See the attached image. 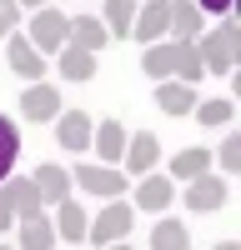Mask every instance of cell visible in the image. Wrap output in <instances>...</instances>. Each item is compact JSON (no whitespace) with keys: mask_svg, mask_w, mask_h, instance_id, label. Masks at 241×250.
I'll return each mask as SVG.
<instances>
[{"mask_svg":"<svg viewBox=\"0 0 241 250\" xmlns=\"http://www.w3.org/2000/svg\"><path fill=\"white\" fill-rule=\"evenodd\" d=\"M186 205L191 210H201V215H211V210H221L226 205V180L221 175H191V190H186Z\"/></svg>","mask_w":241,"mask_h":250,"instance_id":"3957f363","label":"cell"},{"mask_svg":"<svg viewBox=\"0 0 241 250\" xmlns=\"http://www.w3.org/2000/svg\"><path fill=\"white\" fill-rule=\"evenodd\" d=\"M151 165H156V135H131L126 140V170L151 175Z\"/></svg>","mask_w":241,"mask_h":250,"instance_id":"5bb4252c","label":"cell"},{"mask_svg":"<svg viewBox=\"0 0 241 250\" xmlns=\"http://www.w3.org/2000/svg\"><path fill=\"white\" fill-rule=\"evenodd\" d=\"M201 70H206L201 65V50L191 45V40H176V75L191 85V80H201Z\"/></svg>","mask_w":241,"mask_h":250,"instance_id":"603a6c76","label":"cell"},{"mask_svg":"<svg viewBox=\"0 0 241 250\" xmlns=\"http://www.w3.org/2000/svg\"><path fill=\"white\" fill-rule=\"evenodd\" d=\"M131 25H136V0H106V30L131 35Z\"/></svg>","mask_w":241,"mask_h":250,"instance_id":"7402d4cb","label":"cell"},{"mask_svg":"<svg viewBox=\"0 0 241 250\" xmlns=\"http://www.w3.org/2000/svg\"><path fill=\"white\" fill-rule=\"evenodd\" d=\"M211 160H221V170H241V140L231 135L226 145H221V155H211Z\"/></svg>","mask_w":241,"mask_h":250,"instance_id":"83f0119b","label":"cell"},{"mask_svg":"<svg viewBox=\"0 0 241 250\" xmlns=\"http://www.w3.org/2000/svg\"><path fill=\"white\" fill-rule=\"evenodd\" d=\"M0 190L10 195V210L25 220V215H40V205H46V195H40V185L35 180H5Z\"/></svg>","mask_w":241,"mask_h":250,"instance_id":"30bf717a","label":"cell"},{"mask_svg":"<svg viewBox=\"0 0 241 250\" xmlns=\"http://www.w3.org/2000/svg\"><path fill=\"white\" fill-rule=\"evenodd\" d=\"M60 75H66V80H91V75H96V55L71 45L66 55H60Z\"/></svg>","mask_w":241,"mask_h":250,"instance_id":"ffe728a7","label":"cell"},{"mask_svg":"<svg viewBox=\"0 0 241 250\" xmlns=\"http://www.w3.org/2000/svg\"><path fill=\"white\" fill-rule=\"evenodd\" d=\"M86 230H91V225H86V210H80L75 200H60V235L80 245V240H86Z\"/></svg>","mask_w":241,"mask_h":250,"instance_id":"44dd1931","label":"cell"},{"mask_svg":"<svg viewBox=\"0 0 241 250\" xmlns=\"http://www.w3.org/2000/svg\"><path fill=\"white\" fill-rule=\"evenodd\" d=\"M196 120L201 125H226L231 120V100H206V105L196 110Z\"/></svg>","mask_w":241,"mask_h":250,"instance_id":"4316f807","label":"cell"},{"mask_svg":"<svg viewBox=\"0 0 241 250\" xmlns=\"http://www.w3.org/2000/svg\"><path fill=\"white\" fill-rule=\"evenodd\" d=\"M10 70L25 75V80H40L46 75V55H40L30 40H10Z\"/></svg>","mask_w":241,"mask_h":250,"instance_id":"7c38bea8","label":"cell"},{"mask_svg":"<svg viewBox=\"0 0 241 250\" xmlns=\"http://www.w3.org/2000/svg\"><path fill=\"white\" fill-rule=\"evenodd\" d=\"M66 35H71V20L60 15V10H50V5H40L35 10V20H30V45L46 55V50H60L66 45Z\"/></svg>","mask_w":241,"mask_h":250,"instance_id":"7a4b0ae2","label":"cell"},{"mask_svg":"<svg viewBox=\"0 0 241 250\" xmlns=\"http://www.w3.org/2000/svg\"><path fill=\"white\" fill-rule=\"evenodd\" d=\"M35 185H40V195H46V200H55V205L66 200V195H71V175L60 170V165H40Z\"/></svg>","mask_w":241,"mask_h":250,"instance_id":"ac0fdd59","label":"cell"},{"mask_svg":"<svg viewBox=\"0 0 241 250\" xmlns=\"http://www.w3.org/2000/svg\"><path fill=\"white\" fill-rule=\"evenodd\" d=\"M91 245H111V240H120V235H131V205L126 200H116V205H106L100 210V220L91 225Z\"/></svg>","mask_w":241,"mask_h":250,"instance_id":"277c9868","label":"cell"},{"mask_svg":"<svg viewBox=\"0 0 241 250\" xmlns=\"http://www.w3.org/2000/svg\"><path fill=\"white\" fill-rule=\"evenodd\" d=\"M75 180H80V190H91V195H120L126 190V175L111 170V165H80Z\"/></svg>","mask_w":241,"mask_h":250,"instance_id":"5b68a950","label":"cell"},{"mask_svg":"<svg viewBox=\"0 0 241 250\" xmlns=\"http://www.w3.org/2000/svg\"><path fill=\"white\" fill-rule=\"evenodd\" d=\"M141 65H146V75H151V80H166V75H176V40H171V45H146Z\"/></svg>","mask_w":241,"mask_h":250,"instance_id":"2e32d148","label":"cell"},{"mask_svg":"<svg viewBox=\"0 0 241 250\" xmlns=\"http://www.w3.org/2000/svg\"><path fill=\"white\" fill-rule=\"evenodd\" d=\"M191 5H196V10H216V15H221V10L231 5V0H191Z\"/></svg>","mask_w":241,"mask_h":250,"instance_id":"4dcf8cb0","label":"cell"},{"mask_svg":"<svg viewBox=\"0 0 241 250\" xmlns=\"http://www.w3.org/2000/svg\"><path fill=\"white\" fill-rule=\"evenodd\" d=\"M20 20V0H0V35H10Z\"/></svg>","mask_w":241,"mask_h":250,"instance_id":"f1b7e54d","label":"cell"},{"mask_svg":"<svg viewBox=\"0 0 241 250\" xmlns=\"http://www.w3.org/2000/svg\"><path fill=\"white\" fill-rule=\"evenodd\" d=\"M20 245H25V250H46V245H55V225L46 220V210L20 220Z\"/></svg>","mask_w":241,"mask_h":250,"instance_id":"9a60e30c","label":"cell"},{"mask_svg":"<svg viewBox=\"0 0 241 250\" xmlns=\"http://www.w3.org/2000/svg\"><path fill=\"white\" fill-rule=\"evenodd\" d=\"M156 105L166 115H191L196 110V95H191L186 80H171V85H156Z\"/></svg>","mask_w":241,"mask_h":250,"instance_id":"8fae6325","label":"cell"},{"mask_svg":"<svg viewBox=\"0 0 241 250\" xmlns=\"http://www.w3.org/2000/svg\"><path fill=\"white\" fill-rule=\"evenodd\" d=\"M55 135H60L66 150H86V145H91V115L86 110H66L55 120Z\"/></svg>","mask_w":241,"mask_h":250,"instance_id":"9c48e42d","label":"cell"},{"mask_svg":"<svg viewBox=\"0 0 241 250\" xmlns=\"http://www.w3.org/2000/svg\"><path fill=\"white\" fill-rule=\"evenodd\" d=\"M201 65H206L211 75H231L236 70V50H241V25L236 20H226V25H216L211 35H201Z\"/></svg>","mask_w":241,"mask_h":250,"instance_id":"6da1fadb","label":"cell"},{"mask_svg":"<svg viewBox=\"0 0 241 250\" xmlns=\"http://www.w3.org/2000/svg\"><path fill=\"white\" fill-rule=\"evenodd\" d=\"M201 170H211V150H181V155L171 160V175H176V180H191V175H201Z\"/></svg>","mask_w":241,"mask_h":250,"instance_id":"cb8c5ba5","label":"cell"},{"mask_svg":"<svg viewBox=\"0 0 241 250\" xmlns=\"http://www.w3.org/2000/svg\"><path fill=\"white\" fill-rule=\"evenodd\" d=\"M15 155H20V130L0 115V180L10 175V165H15Z\"/></svg>","mask_w":241,"mask_h":250,"instance_id":"484cf974","label":"cell"},{"mask_svg":"<svg viewBox=\"0 0 241 250\" xmlns=\"http://www.w3.org/2000/svg\"><path fill=\"white\" fill-rule=\"evenodd\" d=\"M10 220H15V210H10V195L0 190V230H10Z\"/></svg>","mask_w":241,"mask_h":250,"instance_id":"f546056e","label":"cell"},{"mask_svg":"<svg viewBox=\"0 0 241 250\" xmlns=\"http://www.w3.org/2000/svg\"><path fill=\"white\" fill-rule=\"evenodd\" d=\"M25 5H35V10H40V0H25Z\"/></svg>","mask_w":241,"mask_h":250,"instance_id":"1f68e13d","label":"cell"},{"mask_svg":"<svg viewBox=\"0 0 241 250\" xmlns=\"http://www.w3.org/2000/svg\"><path fill=\"white\" fill-rule=\"evenodd\" d=\"M166 25H171V0H146V10L136 15L131 30H136V40H151V45H156Z\"/></svg>","mask_w":241,"mask_h":250,"instance_id":"52a82bcc","label":"cell"},{"mask_svg":"<svg viewBox=\"0 0 241 250\" xmlns=\"http://www.w3.org/2000/svg\"><path fill=\"white\" fill-rule=\"evenodd\" d=\"M166 30H176L181 40H196V30H201V10L191 5V0H176L171 5V25Z\"/></svg>","mask_w":241,"mask_h":250,"instance_id":"d6986e66","label":"cell"},{"mask_svg":"<svg viewBox=\"0 0 241 250\" xmlns=\"http://www.w3.org/2000/svg\"><path fill=\"white\" fill-rule=\"evenodd\" d=\"M20 110H25V120H55L60 115V90L55 85H30L20 95Z\"/></svg>","mask_w":241,"mask_h":250,"instance_id":"8992f818","label":"cell"},{"mask_svg":"<svg viewBox=\"0 0 241 250\" xmlns=\"http://www.w3.org/2000/svg\"><path fill=\"white\" fill-rule=\"evenodd\" d=\"M176 195H171V180L166 175H146V180H141V190H136V205H141V210H166V205H171Z\"/></svg>","mask_w":241,"mask_h":250,"instance_id":"4fadbf2b","label":"cell"},{"mask_svg":"<svg viewBox=\"0 0 241 250\" xmlns=\"http://www.w3.org/2000/svg\"><path fill=\"white\" fill-rule=\"evenodd\" d=\"M111 40V30H106V20H91V15H80V20H71V35H66V45H75V50H100Z\"/></svg>","mask_w":241,"mask_h":250,"instance_id":"ba28073f","label":"cell"},{"mask_svg":"<svg viewBox=\"0 0 241 250\" xmlns=\"http://www.w3.org/2000/svg\"><path fill=\"white\" fill-rule=\"evenodd\" d=\"M126 130H120V120H106V125H100V130H96V150H100V160H120V155H126Z\"/></svg>","mask_w":241,"mask_h":250,"instance_id":"e0dca14e","label":"cell"},{"mask_svg":"<svg viewBox=\"0 0 241 250\" xmlns=\"http://www.w3.org/2000/svg\"><path fill=\"white\" fill-rule=\"evenodd\" d=\"M151 245H156V250H186L191 235H186V225H181V220H161L156 235H151Z\"/></svg>","mask_w":241,"mask_h":250,"instance_id":"d4e9b609","label":"cell"}]
</instances>
